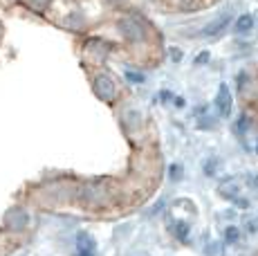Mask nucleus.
<instances>
[{
  "label": "nucleus",
  "mask_w": 258,
  "mask_h": 256,
  "mask_svg": "<svg viewBox=\"0 0 258 256\" xmlns=\"http://www.w3.org/2000/svg\"><path fill=\"white\" fill-rule=\"evenodd\" d=\"M119 32H121V36L131 43H140L146 38V32H144V27L135 21V18H121V21H119Z\"/></svg>",
  "instance_id": "1"
},
{
  "label": "nucleus",
  "mask_w": 258,
  "mask_h": 256,
  "mask_svg": "<svg viewBox=\"0 0 258 256\" xmlns=\"http://www.w3.org/2000/svg\"><path fill=\"white\" fill-rule=\"evenodd\" d=\"M94 92H97L99 99L112 101L115 99V95H117V86L108 75H99L97 79H94Z\"/></svg>",
  "instance_id": "2"
},
{
  "label": "nucleus",
  "mask_w": 258,
  "mask_h": 256,
  "mask_svg": "<svg viewBox=\"0 0 258 256\" xmlns=\"http://www.w3.org/2000/svg\"><path fill=\"white\" fill-rule=\"evenodd\" d=\"M216 108L220 112V117H229L231 115V90L227 83H220L216 95Z\"/></svg>",
  "instance_id": "3"
},
{
  "label": "nucleus",
  "mask_w": 258,
  "mask_h": 256,
  "mask_svg": "<svg viewBox=\"0 0 258 256\" xmlns=\"http://www.w3.org/2000/svg\"><path fill=\"white\" fill-rule=\"evenodd\" d=\"M231 23V12H225L220 14L218 18H213L211 23H207L205 29H202V36H218V34L222 32V29H227Z\"/></svg>",
  "instance_id": "4"
},
{
  "label": "nucleus",
  "mask_w": 258,
  "mask_h": 256,
  "mask_svg": "<svg viewBox=\"0 0 258 256\" xmlns=\"http://www.w3.org/2000/svg\"><path fill=\"white\" fill-rule=\"evenodd\" d=\"M77 256H97V243L88 231H79L77 236Z\"/></svg>",
  "instance_id": "5"
},
{
  "label": "nucleus",
  "mask_w": 258,
  "mask_h": 256,
  "mask_svg": "<svg viewBox=\"0 0 258 256\" xmlns=\"http://www.w3.org/2000/svg\"><path fill=\"white\" fill-rule=\"evenodd\" d=\"M251 29H254V16H251V14H242L234 25V32L238 36H245V34H249Z\"/></svg>",
  "instance_id": "6"
},
{
  "label": "nucleus",
  "mask_w": 258,
  "mask_h": 256,
  "mask_svg": "<svg viewBox=\"0 0 258 256\" xmlns=\"http://www.w3.org/2000/svg\"><path fill=\"white\" fill-rule=\"evenodd\" d=\"M7 223H9V227H14V229H25L29 223V216L25 214V211H12Z\"/></svg>",
  "instance_id": "7"
},
{
  "label": "nucleus",
  "mask_w": 258,
  "mask_h": 256,
  "mask_svg": "<svg viewBox=\"0 0 258 256\" xmlns=\"http://www.w3.org/2000/svg\"><path fill=\"white\" fill-rule=\"evenodd\" d=\"M166 3L173 9H180V12H193V9H198L200 0H166Z\"/></svg>",
  "instance_id": "8"
},
{
  "label": "nucleus",
  "mask_w": 258,
  "mask_h": 256,
  "mask_svg": "<svg viewBox=\"0 0 258 256\" xmlns=\"http://www.w3.org/2000/svg\"><path fill=\"white\" fill-rule=\"evenodd\" d=\"M220 196L222 198H231V200H238V184L234 180H227L220 184Z\"/></svg>",
  "instance_id": "9"
},
{
  "label": "nucleus",
  "mask_w": 258,
  "mask_h": 256,
  "mask_svg": "<svg viewBox=\"0 0 258 256\" xmlns=\"http://www.w3.org/2000/svg\"><path fill=\"white\" fill-rule=\"evenodd\" d=\"M225 240L231 245H236L238 240H240V231H238V227H234V225H229V227L225 229Z\"/></svg>",
  "instance_id": "10"
},
{
  "label": "nucleus",
  "mask_w": 258,
  "mask_h": 256,
  "mask_svg": "<svg viewBox=\"0 0 258 256\" xmlns=\"http://www.w3.org/2000/svg\"><path fill=\"white\" fill-rule=\"evenodd\" d=\"M173 231H175V236H177L180 240H186V238H188V225L182 223V220L175 225V229H173Z\"/></svg>",
  "instance_id": "11"
},
{
  "label": "nucleus",
  "mask_w": 258,
  "mask_h": 256,
  "mask_svg": "<svg viewBox=\"0 0 258 256\" xmlns=\"http://www.w3.org/2000/svg\"><path fill=\"white\" fill-rule=\"evenodd\" d=\"M207 256H222V245L220 243H209V247L205 249Z\"/></svg>",
  "instance_id": "12"
},
{
  "label": "nucleus",
  "mask_w": 258,
  "mask_h": 256,
  "mask_svg": "<svg viewBox=\"0 0 258 256\" xmlns=\"http://www.w3.org/2000/svg\"><path fill=\"white\" fill-rule=\"evenodd\" d=\"M126 79L131 83H144V75L142 72H133V70H126Z\"/></svg>",
  "instance_id": "13"
},
{
  "label": "nucleus",
  "mask_w": 258,
  "mask_h": 256,
  "mask_svg": "<svg viewBox=\"0 0 258 256\" xmlns=\"http://www.w3.org/2000/svg\"><path fill=\"white\" fill-rule=\"evenodd\" d=\"M247 128H249V119H247V115H240V119H238V124H236V131L245 133Z\"/></svg>",
  "instance_id": "14"
},
{
  "label": "nucleus",
  "mask_w": 258,
  "mask_h": 256,
  "mask_svg": "<svg viewBox=\"0 0 258 256\" xmlns=\"http://www.w3.org/2000/svg\"><path fill=\"white\" fill-rule=\"evenodd\" d=\"M216 169H218V160H207V164H205V171H207V175H216Z\"/></svg>",
  "instance_id": "15"
},
{
  "label": "nucleus",
  "mask_w": 258,
  "mask_h": 256,
  "mask_svg": "<svg viewBox=\"0 0 258 256\" xmlns=\"http://www.w3.org/2000/svg\"><path fill=\"white\" fill-rule=\"evenodd\" d=\"M207 61H209V52H202L200 56L196 58V66H202V63H207Z\"/></svg>",
  "instance_id": "16"
},
{
  "label": "nucleus",
  "mask_w": 258,
  "mask_h": 256,
  "mask_svg": "<svg viewBox=\"0 0 258 256\" xmlns=\"http://www.w3.org/2000/svg\"><path fill=\"white\" fill-rule=\"evenodd\" d=\"M247 231H258V220H247Z\"/></svg>",
  "instance_id": "17"
},
{
  "label": "nucleus",
  "mask_w": 258,
  "mask_h": 256,
  "mask_svg": "<svg viewBox=\"0 0 258 256\" xmlns=\"http://www.w3.org/2000/svg\"><path fill=\"white\" fill-rule=\"evenodd\" d=\"M29 3H32L36 9H41V7H45V3H47V0H29Z\"/></svg>",
  "instance_id": "18"
},
{
  "label": "nucleus",
  "mask_w": 258,
  "mask_h": 256,
  "mask_svg": "<svg viewBox=\"0 0 258 256\" xmlns=\"http://www.w3.org/2000/svg\"><path fill=\"white\" fill-rule=\"evenodd\" d=\"M171 54H173V61H180V58H182V52L180 50H173Z\"/></svg>",
  "instance_id": "19"
},
{
  "label": "nucleus",
  "mask_w": 258,
  "mask_h": 256,
  "mask_svg": "<svg viewBox=\"0 0 258 256\" xmlns=\"http://www.w3.org/2000/svg\"><path fill=\"white\" fill-rule=\"evenodd\" d=\"M171 171H173V178H180V171H182V169H180V166H173V169H171Z\"/></svg>",
  "instance_id": "20"
},
{
  "label": "nucleus",
  "mask_w": 258,
  "mask_h": 256,
  "mask_svg": "<svg viewBox=\"0 0 258 256\" xmlns=\"http://www.w3.org/2000/svg\"><path fill=\"white\" fill-rule=\"evenodd\" d=\"M256 153H258V142H256Z\"/></svg>",
  "instance_id": "21"
}]
</instances>
